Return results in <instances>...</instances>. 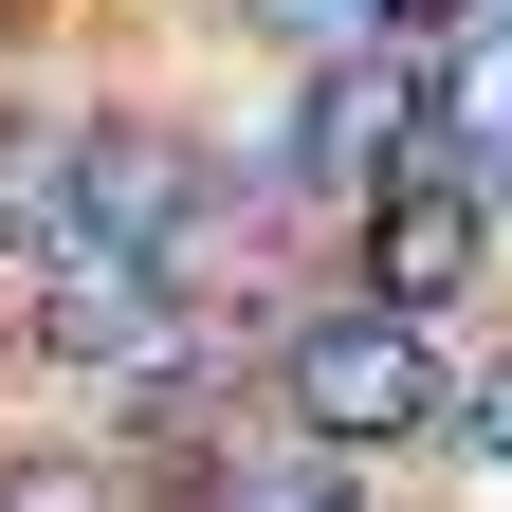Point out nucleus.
I'll use <instances>...</instances> for the list:
<instances>
[{"label":"nucleus","instance_id":"1","mask_svg":"<svg viewBox=\"0 0 512 512\" xmlns=\"http://www.w3.org/2000/svg\"><path fill=\"white\" fill-rule=\"evenodd\" d=\"M275 403H293L311 458H384V439L439 421V348H421V311L348 293V311H311V330L275 348Z\"/></svg>","mask_w":512,"mask_h":512},{"label":"nucleus","instance_id":"2","mask_svg":"<svg viewBox=\"0 0 512 512\" xmlns=\"http://www.w3.org/2000/svg\"><path fill=\"white\" fill-rule=\"evenodd\" d=\"M275 165L311 183V202H384V183L421 165V74H384V37L311 55V74H293V128H275Z\"/></svg>","mask_w":512,"mask_h":512},{"label":"nucleus","instance_id":"3","mask_svg":"<svg viewBox=\"0 0 512 512\" xmlns=\"http://www.w3.org/2000/svg\"><path fill=\"white\" fill-rule=\"evenodd\" d=\"M476 256H494V202H476L458 165H403V183L366 202V293H384V311H458Z\"/></svg>","mask_w":512,"mask_h":512},{"label":"nucleus","instance_id":"4","mask_svg":"<svg viewBox=\"0 0 512 512\" xmlns=\"http://www.w3.org/2000/svg\"><path fill=\"white\" fill-rule=\"evenodd\" d=\"M421 165H458L476 202H512V0H476L421 74Z\"/></svg>","mask_w":512,"mask_h":512},{"label":"nucleus","instance_id":"5","mask_svg":"<svg viewBox=\"0 0 512 512\" xmlns=\"http://www.w3.org/2000/svg\"><path fill=\"white\" fill-rule=\"evenodd\" d=\"M37 330H55V348H92V366L165 348V256H147V238H92V220H74V238L37 256Z\"/></svg>","mask_w":512,"mask_h":512},{"label":"nucleus","instance_id":"6","mask_svg":"<svg viewBox=\"0 0 512 512\" xmlns=\"http://www.w3.org/2000/svg\"><path fill=\"white\" fill-rule=\"evenodd\" d=\"M0 512H110V476H92V458H19V476H0Z\"/></svg>","mask_w":512,"mask_h":512},{"label":"nucleus","instance_id":"7","mask_svg":"<svg viewBox=\"0 0 512 512\" xmlns=\"http://www.w3.org/2000/svg\"><path fill=\"white\" fill-rule=\"evenodd\" d=\"M256 19H275L293 55H348V37H384V19H366V0H256Z\"/></svg>","mask_w":512,"mask_h":512},{"label":"nucleus","instance_id":"8","mask_svg":"<svg viewBox=\"0 0 512 512\" xmlns=\"http://www.w3.org/2000/svg\"><path fill=\"white\" fill-rule=\"evenodd\" d=\"M220 512H348V494H330V458H293V476H238Z\"/></svg>","mask_w":512,"mask_h":512},{"label":"nucleus","instance_id":"9","mask_svg":"<svg viewBox=\"0 0 512 512\" xmlns=\"http://www.w3.org/2000/svg\"><path fill=\"white\" fill-rule=\"evenodd\" d=\"M366 19H384V37H458L476 0H366Z\"/></svg>","mask_w":512,"mask_h":512},{"label":"nucleus","instance_id":"10","mask_svg":"<svg viewBox=\"0 0 512 512\" xmlns=\"http://www.w3.org/2000/svg\"><path fill=\"white\" fill-rule=\"evenodd\" d=\"M476 439H494V458H512V384H494V403H476Z\"/></svg>","mask_w":512,"mask_h":512}]
</instances>
